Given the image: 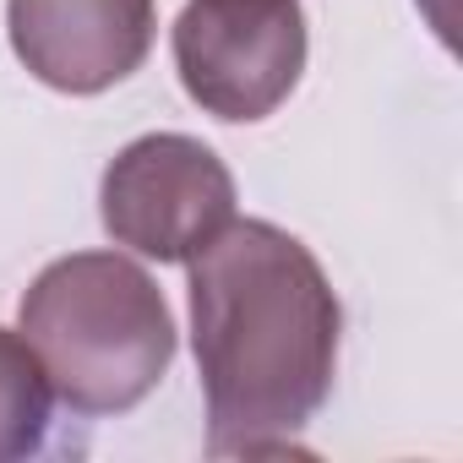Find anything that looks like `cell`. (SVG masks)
Listing matches in <instances>:
<instances>
[{
  "label": "cell",
  "instance_id": "8992f818",
  "mask_svg": "<svg viewBox=\"0 0 463 463\" xmlns=\"http://www.w3.org/2000/svg\"><path fill=\"white\" fill-rule=\"evenodd\" d=\"M55 387L23 333L0 327V463L33 458L50 436Z\"/></svg>",
  "mask_w": 463,
  "mask_h": 463
},
{
  "label": "cell",
  "instance_id": "277c9868",
  "mask_svg": "<svg viewBox=\"0 0 463 463\" xmlns=\"http://www.w3.org/2000/svg\"><path fill=\"white\" fill-rule=\"evenodd\" d=\"M99 213L115 246L147 262H191L235 218V175L207 142L153 131L109 158Z\"/></svg>",
  "mask_w": 463,
  "mask_h": 463
},
{
  "label": "cell",
  "instance_id": "7a4b0ae2",
  "mask_svg": "<svg viewBox=\"0 0 463 463\" xmlns=\"http://www.w3.org/2000/svg\"><path fill=\"white\" fill-rule=\"evenodd\" d=\"M17 327L55 398L82 420L137 409L175 360V317L164 289L120 251H77L50 262L28 284Z\"/></svg>",
  "mask_w": 463,
  "mask_h": 463
},
{
  "label": "cell",
  "instance_id": "5b68a950",
  "mask_svg": "<svg viewBox=\"0 0 463 463\" xmlns=\"http://www.w3.org/2000/svg\"><path fill=\"white\" fill-rule=\"evenodd\" d=\"M6 33L28 77L88 99L142 71L158 6L153 0H6Z\"/></svg>",
  "mask_w": 463,
  "mask_h": 463
},
{
  "label": "cell",
  "instance_id": "6da1fadb",
  "mask_svg": "<svg viewBox=\"0 0 463 463\" xmlns=\"http://www.w3.org/2000/svg\"><path fill=\"white\" fill-rule=\"evenodd\" d=\"M185 268L207 452H284L338 376L344 306L322 262L268 218H229Z\"/></svg>",
  "mask_w": 463,
  "mask_h": 463
},
{
  "label": "cell",
  "instance_id": "3957f363",
  "mask_svg": "<svg viewBox=\"0 0 463 463\" xmlns=\"http://www.w3.org/2000/svg\"><path fill=\"white\" fill-rule=\"evenodd\" d=\"M169 44L196 109L251 126L268 120L306 71V12L300 0H191Z\"/></svg>",
  "mask_w": 463,
  "mask_h": 463
}]
</instances>
